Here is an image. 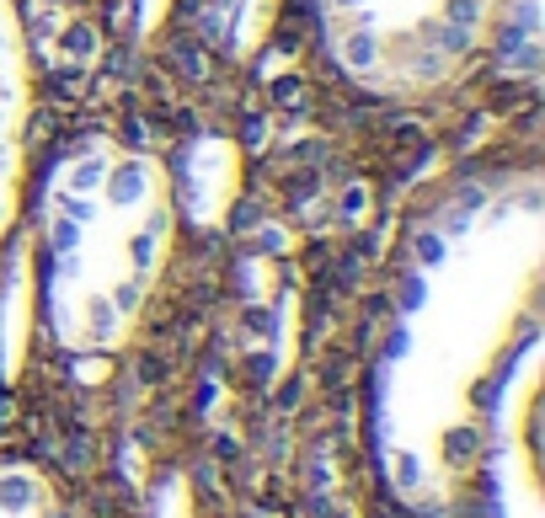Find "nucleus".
<instances>
[{"instance_id": "obj_1", "label": "nucleus", "mask_w": 545, "mask_h": 518, "mask_svg": "<svg viewBox=\"0 0 545 518\" xmlns=\"http://www.w3.org/2000/svg\"><path fill=\"white\" fill-rule=\"evenodd\" d=\"M177 241L171 171L145 150L86 139L43 182V321L75 358L139 332Z\"/></svg>"}, {"instance_id": "obj_2", "label": "nucleus", "mask_w": 545, "mask_h": 518, "mask_svg": "<svg viewBox=\"0 0 545 518\" xmlns=\"http://www.w3.org/2000/svg\"><path fill=\"white\" fill-rule=\"evenodd\" d=\"M540 0H316L342 81L375 97H423L465 81L513 38L535 43Z\"/></svg>"}, {"instance_id": "obj_3", "label": "nucleus", "mask_w": 545, "mask_h": 518, "mask_svg": "<svg viewBox=\"0 0 545 518\" xmlns=\"http://www.w3.org/2000/svg\"><path fill=\"white\" fill-rule=\"evenodd\" d=\"M0 518H91L54 470L33 460H0Z\"/></svg>"}]
</instances>
